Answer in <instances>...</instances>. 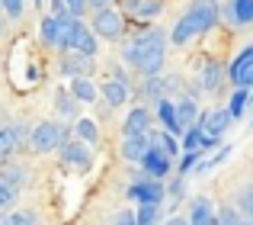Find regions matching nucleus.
Here are the masks:
<instances>
[{
  "label": "nucleus",
  "mask_w": 253,
  "mask_h": 225,
  "mask_svg": "<svg viewBox=\"0 0 253 225\" xmlns=\"http://www.w3.org/2000/svg\"><path fill=\"white\" fill-rule=\"evenodd\" d=\"M74 132H77V138L86 142V145H96L99 142V129H96V122H93V119H77Z\"/></svg>",
  "instance_id": "393cba45"
},
{
  "label": "nucleus",
  "mask_w": 253,
  "mask_h": 225,
  "mask_svg": "<svg viewBox=\"0 0 253 225\" xmlns=\"http://www.w3.org/2000/svg\"><path fill=\"white\" fill-rule=\"evenodd\" d=\"M61 161L68 164V168H74V170H86L93 164V151H90L86 142H81V138H71V142L61 148Z\"/></svg>",
  "instance_id": "0eeeda50"
},
{
  "label": "nucleus",
  "mask_w": 253,
  "mask_h": 225,
  "mask_svg": "<svg viewBox=\"0 0 253 225\" xmlns=\"http://www.w3.org/2000/svg\"><path fill=\"white\" fill-rule=\"evenodd\" d=\"M215 26H218V3L215 0H196V3L176 19V26H173V32H170V42L173 45H186L196 36L215 29Z\"/></svg>",
  "instance_id": "f03ea898"
},
{
  "label": "nucleus",
  "mask_w": 253,
  "mask_h": 225,
  "mask_svg": "<svg viewBox=\"0 0 253 225\" xmlns=\"http://www.w3.org/2000/svg\"><path fill=\"white\" fill-rule=\"evenodd\" d=\"M55 103H58V112H61V116H77V103H81V100H77L71 90H58Z\"/></svg>",
  "instance_id": "bb28decb"
},
{
  "label": "nucleus",
  "mask_w": 253,
  "mask_h": 225,
  "mask_svg": "<svg viewBox=\"0 0 253 225\" xmlns=\"http://www.w3.org/2000/svg\"><path fill=\"white\" fill-rule=\"evenodd\" d=\"M0 10H3V0H0Z\"/></svg>",
  "instance_id": "a19ab883"
},
{
  "label": "nucleus",
  "mask_w": 253,
  "mask_h": 225,
  "mask_svg": "<svg viewBox=\"0 0 253 225\" xmlns=\"http://www.w3.org/2000/svg\"><path fill=\"white\" fill-rule=\"evenodd\" d=\"M122 132H125V138L128 135H151V112L144 107H135L128 116H125Z\"/></svg>",
  "instance_id": "ddd939ff"
},
{
  "label": "nucleus",
  "mask_w": 253,
  "mask_h": 225,
  "mask_svg": "<svg viewBox=\"0 0 253 225\" xmlns=\"http://www.w3.org/2000/svg\"><path fill=\"white\" fill-rule=\"evenodd\" d=\"M0 180H6L10 183V187H26V180H29V177H26V170L19 168V164H3V168H0Z\"/></svg>",
  "instance_id": "b1692460"
},
{
  "label": "nucleus",
  "mask_w": 253,
  "mask_h": 225,
  "mask_svg": "<svg viewBox=\"0 0 253 225\" xmlns=\"http://www.w3.org/2000/svg\"><path fill=\"white\" fill-rule=\"evenodd\" d=\"M202 138H205V132H202V125H189V129L183 132V151H199L202 148Z\"/></svg>",
  "instance_id": "cd10ccee"
},
{
  "label": "nucleus",
  "mask_w": 253,
  "mask_h": 225,
  "mask_svg": "<svg viewBox=\"0 0 253 225\" xmlns=\"http://www.w3.org/2000/svg\"><path fill=\"white\" fill-rule=\"evenodd\" d=\"M128 200H135L138 206H141V203L164 206V183L154 180V177H141L138 183H131V187H128Z\"/></svg>",
  "instance_id": "423d86ee"
},
{
  "label": "nucleus",
  "mask_w": 253,
  "mask_h": 225,
  "mask_svg": "<svg viewBox=\"0 0 253 225\" xmlns=\"http://www.w3.org/2000/svg\"><path fill=\"white\" fill-rule=\"evenodd\" d=\"M170 196H173V200H179V196H183V177L170 183Z\"/></svg>",
  "instance_id": "c9c22d12"
},
{
  "label": "nucleus",
  "mask_w": 253,
  "mask_h": 225,
  "mask_svg": "<svg viewBox=\"0 0 253 225\" xmlns=\"http://www.w3.org/2000/svg\"><path fill=\"white\" fill-rule=\"evenodd\" d=\"M23 125H0V161H6L23 145Z\"/></svg>",
  "instance_id": "4468645a"
},
{
  "label": "nucleus",
  "mask_w": 253,
  "mask_h": 225,
  "mask_svg": "<svg viewBox=\"0 0 253 225\" xmlns=\"http://www.w3.org/2000/svg\"><path fill=\"white\" fill-rule=\"evenodd\" d=\"M228 81L234 84V87H253V45H247V49L241 52V55L231 61L228 68Z\"/></svg>",
  "instance_id": "39448f33"
},
{
  "label": "nucleus",
  "mask_w": 253,
  "mask_h": 225,
  "mask_svg": "<svg viewBox=\"0 0 253 225\" xmlns=\"http://www.w3.org/2000/svg\"><path fill=\"white\" fill-rule=\"evenodd\" d=\"M119 3L125 6V13H131L135 19H151L161 13V0H119Z\"/></svg>",
  "instance_id": "dca6fc26"
},
{
  "label": "nucleus",
  "mask_w": 253,
  "mask_h": 225,
  "mask_svg": "<svg viewBox=\"0 0 253 225\" xmlns=\"http://www.w3.org/2000/svg\"><path fill=\"white\" fill-rule=\"evenodd\" d=\"M157 119H161V125L173 135H183V125H179V116H176V103L170 100H157Z\"/></svg>",
  "instance_id": "f3484780"
},
{
  "label": "nucleus",
  "mask_w": 253,
  "mask_h": 225,
  "mask_svg": "<svg viewBox=\"0 0 253 225\" xmlns=\"http://www.w3.org/2000/svg\"><path fill=\"white\" fill-rule=\"evenodd\" d=\"M71 142V129L64 122H39L29 135V145L36 155H48V151H61Z\"/></svg>",
  "instance_id": "7ed1b4c3"
},
{
  "label": "nucleus",
  "mask_w": 253,
  "mask_h": 225,
  "mask_svg": "<svg viewBox=\"0 0 253 225\" xmlns=\"http://www.w3.org/2000/svg\"><path fill=\"white\" fill-rule=\"evenodd\" d=\"M16 187H10L6 180H0V213H10L13 206H16Z\"/></svg>",
  "instance_id": "c756f323"
},
{
  "label": "nucleus",
  "mask_w": 253,
  "mask_h": 225,
  "mask_svg": "<svg viewBox=\"0 0 253 225\" xmlns=\"http://www.w3.org/2000/svg\"><path fill=\"white\" fill-rule=\"evenodd\" d=\"M61 74L64 77H90V71H93V58H86V55H81V52H64L61 55Z\"/></svg>",
  "instance_id": "6e6552de"
},
{
  "label": "nucleus",
  "mask_w": 253,
  "mask_h": 225,
  "mask_svg": "<svg viewBox=\"0 0 253 225\" xmlns=\"http://www.w3.org/2000/svg\"><path fill=\"white\" fill-rule=\"evenodd\" d=\"M237 206H241V216L247 222H253V187L241 190V196H237Z\"/></svg>",
  "instance_id": "7c9ffc66"
},
{
  "label": "nucleus",
  "mask_w": 253,
  "mask_h": 225,
  "mask_svg": "<svg viewBox=\"0 0 253 225\" xmlns=\"http://www.w3.org/2000/svg\"><path fill=\"white\" fill-rule=\"evenodd\" d=\"M135 213H138V225H157V219H161V206H154V203H141Z\"/></svg>",
  "instance_id": "c85d7f7f"
},
{
  "label": "nucleus",
  "mask_w": 253,
  "mask_h": 225,
  "mask_svg": "<svg viewBox=\"0 0 253 225\" xmlns=\"http://www.w3.org/2000/svg\"><path fill=\"white\" fill-rule=\"evenodd\" d=\"M164 55H167V36H164L157 26H148V29L135 32L131 42L125 45V52H122L125 64H131V68H135L138 74H144V77L161 74Z\"/></svg>",
  "instance_id": "f257e3e1"
},
{
  "label": "nucleus",
  "mask_w": 253,
  "mask_h": 225,
  "mask_svg": "<svg viewBox=\"0 0 253 225\" xmlns=\"http://www.w3.org/2000/svg\"><path fill=\"white\" fill-rule=\"evenodd\" d=\"M39 32H42V42L45 45L64 52V36H68V23H64V16H45Z\"/></svg>",
  "instance_id": "9d476101"
},
{
  "label": "nucleus",
  "mask_w": 253,
  "mask_h": 225,
  "mask_svg": "<svg viewBox=\"0 0 253 225\" xmlns=\"http://www.w3.org/2000/svg\"><path fill=\"white\" fill-rule=\"evenodd\" d=\"M99 97L116 110V107H122V103H128V84H122V81L112 77V81H106L103 87H99Z\"/></svg>",
  "instance_id": "2eb2a0df"
},
{
  "label": "nucleus",
  "mask_w": 253,
  "mask_h": 225,
  "mask_svg": "<svg viewBox=\"0 0 253 225\" xmlns=\"http://www.w3.org/2000/svg\"><path fill=\"white\" fill-rule=\"evenodd\" d=\"M231 119H234V116H231L228 110H209V112H202V116H199V125H202L205 135H218V138H221L224 132H228Z\"/></svg>",
  "instance_id": "9b49d317"
},
{
  "label": "nucleus",
  "mask_w": 253,
  "mask_h": 225,
  "mask_svg": "<svg viewBox=\"0 0 253 225\" xmlns=\"http://www.w3.org/2000/svg\"><path fill=\"white\" fill-rule=\"evenodd\" d=\"M0 125H3V122H0Z\"/></svg>",
  "instance_id": "79ce46f5"
},
{
  "label": "nucleus",
  "mask_w": 253,
  "mask_h": 225,
  "mask_svg": "<svg viewBox=\"0 0 253 225\" xmlns=\"http://www.w3.org/2000/svg\"><path fill=\"white\" fill-rule=\"evenodd\" d=\"M64 3H68V13L77 19H84V13L90 10V0H64Z\"/></svg>",
  "instance_id": "473e14b6"
},
{
  "label": "nucleus",
  "mask_w": 253,
  "mask_h": 225,
  "mask_svg": "<svg viewBox=\"0 0 253 225\" xmlns=\"http://www.w3.org/2000/svg\"><path fill=\"white\" fill-rule=\"evenodd\" d=\"M93 32H96L99 39H106V42H116V39L125 36V19L122 13L116 10H96V16H93Z\"/></svg>",
  "instance_id": "20e7f679"
},
{
  "label": "nucleus",
  "mask_w": 253,
  "mask_h": 225,
  "mask_svg": "<svg viewBox=\"0 0 253 225\" xmlns=\"http://www.w3.org/2000/svg\"><path fill=\"white\" fill-rule=\"evenodd\" d=\"M141 168H144V174H148V177H154V180H164V177L170 174V168H173V158L164 155L157 145H151V151H148V158L141 161Z\"/></svg>",
  "instance_id": "1a4fd4ad"
},
{
  "label": "nucleus",
  "mask_w": 253,
  "mask_h": 225,
  "mask_svg": "<svg viewBox=\"0 0 253 225\" xmlns=\"http://www.w3.org/2000/svg\"><path fill=\"white\" fill-rule=\"evenodd\" d=\"M176 116H179L183 132L189 129V125H196V122H199V107H196V100H192V97H183V100L176 103Z\"/></svg>",
  "instance_id": "4be33fe9"
},
{
  "label": "nucleus",
  "mask_w": 253,
  "mask_h": 225,
  "mask_svg": "<svg viewBox=\"0 0 253 225\" xmlns=\"http://www.w3.org/2000/svg\"><path fill=\"white\" fill-rule=\"evenodd\" d=\"M151 142L157 145V148L164 151V155H170V158H176L179 155V145H176V138H173V132H151Z\"/></svg>",
  "instance_id": "5701e85b"
},
{
  "label": "nucleus",
  "mask_w": 253,
  "mask_h": 225,
  "mask_svg": "<svg viewBox=\"0 0 253 225\" xmlns=\"http://www.w3.org/2000/svg\"><path fill=\"white\" fill-rule=\"evenodd\" d=\"M32 3H36V6H42V3H45V0H32Z\"/></svg>",
  "instance_id": "58836bf2"
},
{
  "label": "nucleus",
  "mask_w": 253,
  "mask_h": 225,
  "mask_svg": "<svg viewBox=\"0 0 253 225\" xmlns=\"http://www.w3.org/2000/svg\"><path fill=\"white\" fill-rule=\"evenodd\" d=\"M247 103H250V90L247 87H234V97H231V103H228V112L234 119H241L244 110H247Z\"/></svg>",
  "instance_id": "a878e982"
},
{
  "label": "nucleus",
  "mask_w": 253,
  "mask_h": 225,
  "mask_svg": "<svg viewBox=\"0 0 253 225\" xmlns=\"http://www.w3.org/2000/svg\"><path fill=\"white\" fill-rule=\"evenodd\" d=\"M112 0H90V10H106Z\"/></svg>",
  "instance_id": "e433bc0d"
},
{
  "label": "nucleus",
  "mask_w": 253,
  "mask_h": 225,
  "mask_svg": "<svg viewBox=\"0 0 253 225\" xmlns=\"http://www.w3.org/2000/svg\"><path fill=\"white\" fill-rule=\"evenodd\" d=\"M0 36H3V19H0Z\"/></svg>",
  "instance_id": "ea45409f"
},
{
  "label": "nucleus",
  "mask_w": 253,
  "mask_h": 225,
  "mask_svg": "<svg viewBox=\"0 0 253 225\" xmlns=\"http://www.w3.org/2000/svg\"><path fill=\"white\" fill-rule=\"evenodd\" d=\"M68 90H71V94H74V97H77V100H81V103H93V100H96V97H99L96 84H93L90 77H74Z\"/></svg>",
  "instance_id": "412c9836"
},
{
  "label": "nucleus",
  "mask_w": 253,
  "mask_h": 225,
  "mask_svg": "<svg viewBox=\"0 0 253 225\" xmlns=\"http://www.w3.org/2000/svg\"><path fill=\"white\" fill-rule=\"evenodd\" d=\"M112 225H138V213H131V209H125V213L116 216V222Z\"/></svg>",
  "instance_id": "72a5a7b5"
},
{
  "label": "nucleus",
  "mask_w": 253,
  "mask_h": 225,
  "mask_svg": "<svg viewBox=\"0 0 253 225\" xmlns=\"http://www.w3.org/2000/svg\"><path fill=\"white\" fill-rule=\"evenodd\" d=\"M23 10H26V0H3V13L10 19H19V16H23Z\"/></svg>",
  "instance_id": "2f4dec72"
},
{
  "label": "nucleus",
  "mask_w": 253,
  "mask_h": 225,
  "mask_svg": "<svg viewBox=\"0 0 253 225\" xmlns=\"http://www.w3.org/2000/svg\"><path fill=\"white\" fill-rule=\"evenodd\" d=\"M167 225H192V222H189V219H183V216H173Z\"/></svg>",
  "instance_id": "4c0bfd02"
},
{
  "label": "nucleus",
  "mask_w": 253,
  "mask_h": 225,
  "mask_svg": "<svg viewBox=\"0 0 253 225\" xmlns=\"http://www.w3.org/2000/svg\"><path fill=\"white\" fill-rule=\"evenodd\" d=\"M51 16H71L68 3H64V0H51Z\"/></svg>",
  "instance_id": "f704fd0d"
},
{
  "label": "nucleus",
  "mask_w": 253,
  "mask_h": 225,
  "mask_svg": "<svg viewBox=\"0 0 253 225\" xmlns=\"http://www.w3.org/2000/svg\"><path fill=\"white\" fill-rule=\"evenodd\" d=\"M224 74H228V71H224L218 61H209V64H205V71H202V90L218 94V90H221V84H224Z\"/></svg>",
  "instance_id": "aec40b11"
},
{
  "label": "nucleus",
  "mask_w": 253,
  "mask_h": 225,
  "mask_svg": "<svg viewBox=\"0 0 253 225\" xmlns=\"http://www.w3.org/2000/svg\"><path fill=\"white\" fill-rule=\"evenodd\" d=\"M151 135H128L122 142V158L125 161H131V164H141L144 158H148V151H151Z\"/></svg>",
  "instance_id": "f8f14e48"
},
{
  "label": "nucleus",
  "mask_w": 253,
  "mask_h": 225,
  "mask_svg": "<svg viewBox=\"0 0 253 225\" xmlns=\"http://www.w3.org/2000/svg\"><path fill=\"white\" fill-rule=\"evenodd\" d=\"M192 225H218V213L211 209V203L205 200V196H199V200H192V216H189Z\"/></svg>",
  "instance_id": "a211bd4d"
},
{
  "label": "nucleus",
  "mask_w": 253,
  "mask_h": 225,
  "mask_svg": "<svg viewBox=\"0 0 253 225\" xmlns=\"http://www.w3.org/2000/svg\"><path fill=\"white\" fill-rule=\"evenodd\" d=\"M228 19L234 26H250L253 23V0H231L228 3Z\"/></svg>",
  "instance_id": "6ab92c4d"
}]
</instances>
